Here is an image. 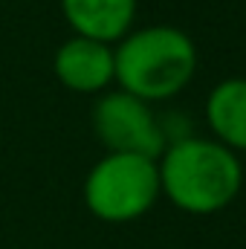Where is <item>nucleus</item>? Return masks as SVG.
<instances>
[{
    "label": "nucleus",
    "mask_w": 246,
    "mask_h": 249,
    "mask_svg": "<svg viewBox=\"0 0 246 249\" xmlns=\"http://www.w3.org/2000/svg\"><path fill=\"white\" fill-rule=\"evenodd\" d=\"M159 191L185 214H217L235 203L244 186L238 154L217 139L180 136L157 160Z\"/></svg>",
    "instance_id": "f257e3e1"
},
{
    "label": "nucleus",
    "mask_w": 246,
    "mask_h": 249,
    "mask_svg": "<svg viewBox=\"0 0 246 249\" xmlns=\"http://www.w3.org/2000/svg\"><path fill=\"white\" fill-rule=\"evenodd\" d=\"M113 81L142 102L180 96L197 72V47L177 26H142L113 50Z\"/></svg>",
    "instance_id": "f03ea898"
},
{
    "label": "nucleus",
    "mask_w": 246,
    "mask_h": 249,
    "mask_svg": "<svg viewBox=\"0 0 246 249\" xmlns=\"http://www.w3.org/2000/svg\"><path fill=\"white\" fill-rule=\"evenodd\" d=\"M157 160L139 154H105L84 177L81 197L102 223H133L159 200Z\"/></svg>",
    "instance_id": "7ed1b4c3"
},
{
    "label": "nucleus",
    "mask_w": 246,
    "mask_h": 249,
    "mask_svg": "<svg viewBox=\"0 0 246 249\" xmlns=\"http://www.w3.org/2000/svg\"><path fill=\"white\" fill-rule=\"evenodd\" d=\"M93 130L107 154H139L159 160L168 145V133L154 116L151 105L124 93L107 90L93 105Z\"/></svg>",
    "instance_id": "20e7f679"
},
{
    "label": "nucleus",
    "mask_w": 246,
    "mask_h": 249,
    "mask_svg": "<svg viewBox=\"0 0 246 249\" xmlns=\"http://www.w3.org/2000/svg\"><path fill=\"white\" fill-rule=\"evenodd\" d=\"M53 70L55 78L72 93H84V96L105 93L113 84V72H116L113 47L93 38L72 35L55 50Z\"/></svg>",
    "instance_id": "39448f33"
},
{
    "label": "nucleus",
    "mask_w": 246,
    "mask_h": 249,
    "mask_svg": "<svg viewBox=\"0 0 246 249\" xmlns=\"http://www.w3.org/2000/svg\"><path fill=\"white\" fill-rule=\"evenodd\" d=\"M61 12L75 35L119 44L133 26L136 0H61Z\"/></svg>",
    "instance_id": "423d86ee"
},
{
    "label": "nucleus",
    "mask_w": 246,
    "mask_h": 249,
    "mask_svg": "<svg viewBox=\"0 0 246 249\" xmlns=\"http://www.w3.org/2000/svg\"><path fill=\"white\" fill-rule=\"evenodd\" d=\"M206 122L214 139L235 154L246 151V78H226L206 99Z\"/></svg>",
    "instance_id": "0eeeda50"
}]
</instances>
